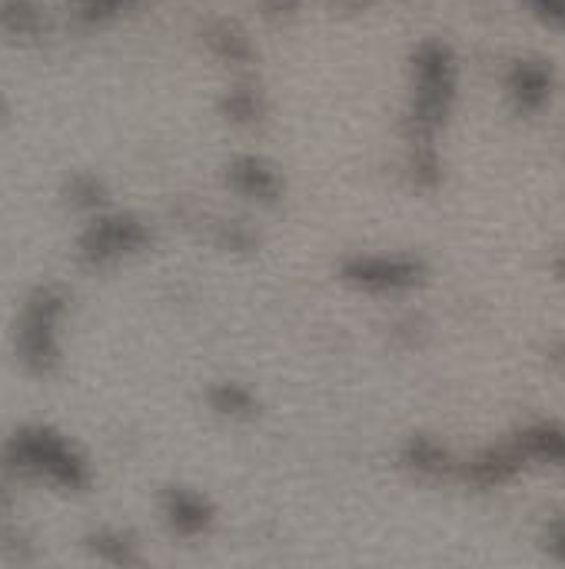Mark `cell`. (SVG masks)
I'll list each match as a JSON object with an SVG mask.
<instances>
[{"instance_id":"obj_2","label":"cell","mask_w":565,"mask_h":569,"mask_svg":"<svg viewBox=\"0 0 565 569\" xmlns=\"http://www.w3.org/2000/svg\"><path fill=\"white\" fill-rule=\"evenodd\" d=\"M60 310V297L57 293H40L30 307V320L20 333V347H23V360L33 363L37 370H47L57 357L53 350V340H50V323H53V313Z\"/></svg>"},{"instance_id":"obj_5","label":"cell","mask_w":565,"mask_h":569,"mask_svg":"<svg viewBox=\"0 0 565 569\" xmlns=\"http://www.w3.org/2000/svg\"><path fill=\"white\" fill-rule=\"evenodd\" d=\"M173 520L180 527H200V507L193 500H186L183 493L173 497Z\"/></svg>"},{"instance_id":"obj_3","label":"cell","mask_w":565,"mask_h":569,"mask_svg":"<svg viewBox=\"0 0 565 569\" xmlns=\"http://www.w3.org/2000/svg\"><path fill=\"white\" fill-rule=\"evenodd\" d=\"M140 243H143L140 223H137V220L117 217V220L97 223V227L83 237V253L103 260V257H113V253H127V250H133V247H140Z\"/></svg>"},{"instance_id":"obj_1","label":"cell","mask_w":565,"mask_h":569,"mask_svg":"<svg viewBox=\"0 0 565 569\" xmlns=\"http://www.w3.org/2000/svg\"><path fill=\"white\" fill-rule=\"evenodd\" d=\"M10 460L27 467V463H37L40 470L53 473L57 480L77 487L83 483V470L80 463L67 453V447L60 440H53L50 433H30V437H20L13 447H10Z\"/></svg>"},{"instance_id":"obj_4","label":"cell","mask_w":565,"mask_h":569,"mask_svg":"<svg viewBox=\"0 0 565 569\" xmlns=\"http://www.w3.org/2000/svg\"><path fill=\"white\" fill-rule=\"evenodd\" d=\"M0 20H3L7 27H13V30H30V27L37 23V13H33V7H30V3H23V0H10V3H3V7H0Z\"/></svg>"}]
</instances>
